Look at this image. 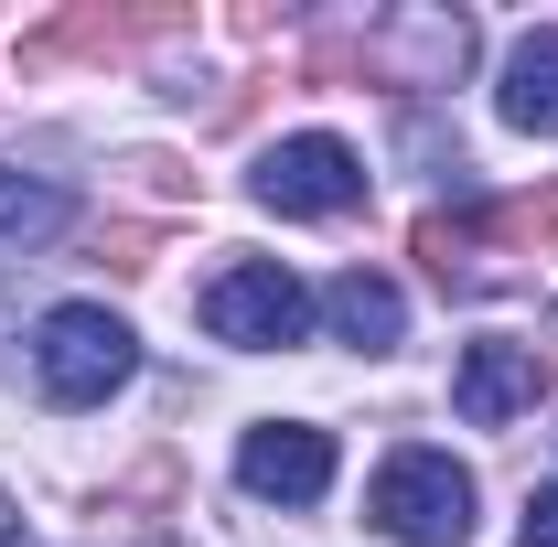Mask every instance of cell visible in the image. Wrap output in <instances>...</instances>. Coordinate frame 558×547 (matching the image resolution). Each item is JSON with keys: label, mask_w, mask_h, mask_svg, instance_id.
<instances>
[{"label": "cell", "mask_w": 558, "mask_h": 547, "mask_svg": "<svg viewBox=\"0 0 558 547\" xmlns=\"http://www.w3.org/2000/svg\"><path fill=\"white\" fill-rule=\"evenodd\" d=\"M537 398H548V354H537V343H515V333L462 343V365H451V409L473 418V429H505V418H526Z\"/></svg>", "instance_id": "6"}, {"label": "cell", "mask_w": 558, "mask_h": 547, "mask_svg": "<svg viewBox=\"0 0 558 547\" xmlns=\"http://www.w3.org/2000/svg\"><path fill=\"white\" fill-rule=\"evenodd\" d=\"M205 333L236 343V354H279V343L312 333V290L279 269V258H236V269L205 279Z\"/></svg>", "instance_id": "3"}, {"label": "cell", "mask_w": 558, "mask_h": 547, "mask_svg": "<svg viewBox=\"0 0 558 547\" xmlns=\"http://www.w3.org/2000/svg\"><path fill=\"white\" fill-rule=\"evenodd\" d=\"M258 205L269 215H354L365 205V161L333 130H301L279 150H258Z\"/></svg>", "instance_id": "4"}, {"label": "cell", "mask_w": 558, "mask_h": 547, "mask_svg": "<svg viewBox=\"0 0 558 547\" xmlns=\"http://www.w3.org/2000/svg\"><path fill=\"white\" fill-rule=\"evenodd\" d=\"M236 483H247L258 505H323V494H333V429H312V418L247 429V440H236Z\"/></svg>", "instance_id": "5"}, {"label": "cell", "mask_w": 558, "mask_h": 547, "mask_svg": "<svg viewBox=\"0 0 558 547\" xmlns=\"http://www.w3.org/2000/svg\"><path fill=\"white\" fill-rule=\"evenodd\" d=\"M130 365H140V333L108 301H65V312L33 323V376H44L54 409H108L130 387Z\"/></svg>", "instance_id": "2"}, {"label": "cell", "mask_w": 558, "mask_h": 547, "mask_svg": "<svg viewBox=\"0 0 558 547\" xmlns=\"http://www.w3.org/2000/svg\"><path fill=\"white\" fill-rule=\"evenodd\" d=\"M515 547H558V483H548V494H526V526H515Z\"/></svg>", "instance_id": "11"}, {"label": "cell", "mask_w": 558, "mask_h": 547, "mask_svg": "<svg viewBox=\"0 0 558 547\" xmlns=\"http://www.w3.org/2000/svg\"><path fill=\"white\" fill-rule=\"evenodd\" d=\"M323 323L344 343H365V354H387V343L409 333V301H398V279H376V269H344L333 290H323Z\"/></svg>", "instance_id": "8"}, {"label": "cell", "mask_w": 558, "mask_h": 547, "mask_svg": "<svg viewBox=\"0 0 558 547\" xmlns=\"http://www.w3.org/2000/svg\"><path fill=\"white\" fill-rule=\"evenodd\" d=\"M75 226V194L65 183H44V172H0V258H22V247H44V236H65Z\"/></svg>", "instance_id": "10"}, {"label": "cell", "mask_w": 558, "mask_h": 547, "mask_svg": "<svg viewBox=\"0 0 558 547\" xmlns=\"http://www.w3.org/2000/svg\"><path fill=\"white\" fill-rule=\"evenodd\" d=\"M0 547H22V515H11V494H0Z\"/></svg>", "instance_id": "12"}, {"label": "cell", "mask_w": 558, "mask_h": 547, "mask_svg": "<svg viewBox=\"0 0 558 547\" xmlns=\"http://www.w3.org/2000/svg\"><path fill=\"white\" fill-rule=\"evenodd\" d=\"M365 526L398 537V547H462L473 537V473L451 451L409 440V451H387L376 483H365Z\"/></svg>", "instance_id": "1"}, {"label": "cell", "mask_w": 558, "mask_h": 547, "mask_svg": "<svg viewBox=\"0 0 558 547\" xmlns=\"http://www.w3.org/2000/svg\"><path fill=\"white\" fill-rule=\"evenodd\" d=\"M494 108H505V130L558 139V33H515V54H505V86H494Z\"/></svg>", "instance_id": "7"}, {"label": "cell", "mask_w": 558, "mask_h": 547, "mask_svg": "<svg viewBox=\"0 0 558 547\" xmlns=\"http://www.w3.org/2000/svg\"><path fill=\"white\" fill-rule=\"evenodd\" d=\"M376 54H418L409 86H451L462 54H473V22H462V11H398V22L376 33Z\"/></svg>", "instance_id": "9"}]
</instances>
